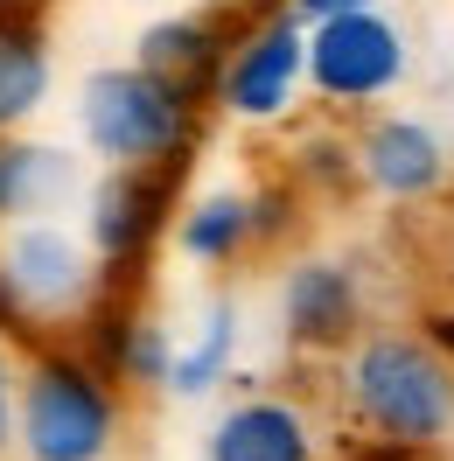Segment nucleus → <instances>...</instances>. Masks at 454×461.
<instances>
[{"instance_id":"9d476101","label":"nucleus","mask_w":454,"mask_h":461,"mask_svg":"<svg viewBox=\"0 0 454 461\" xmlns=\"http://www.w3.org/2000/svg\"><path fill=\"white\" fill-rule=\"evenodd\" d=\"M252 230H259V217H252L245 196H210L182 217V252H189V259H231Z\"/></svg>"},{"instance_id":"39448f33","label":"nucleus","mask_w":454,"mask_h":461,"mask_svg":"<svg viewBox=\"0 0 454 461\" xmlns=\"http://www.w3.org/2000/svg\"><path fill=\"white\" fill-rule=\"evenodd\" d=\"M91 287V266L85 252L63 238V230H14L7 238V259H0V294L7 308H29V315H70Z\"/></svg>"},{"instance_id":"f03ea898","label":"nucleus","mask_w":454,"mask_h":461,"mask_svg":"<svg viewBox=\"0 0 454 461\" xmlns=\"http://www.w3.org/2000/svg\"><path fill=\"white\" fill-rule=\"evenodd\" d=\"M85 133L98 154H113L119 168H154L168 161L189 133V105L175 77H154L147 63L133 70H98L85 85Z\"/></svg>"},{"instance_id":"f257e3e1","label":"nucleus","mask_w":454,"mask_h":461,"mask_svg":"<svg viewBox=\"0 0 454 461\" xmlns=\"http://www.w3.org/2000/svg\"><path fill=\"white\" fill-rule=\"evenodd\" d=\"M342 405L385 447H440L454 433V357L413 329H370L342 349Z\"/></svg>"},{"instance_id":"423d86ee","label":"nucleus","mask_w":454,"mask_h":461,"mask_svg":"<svg viewBox=\"0 0 454 461\" xmlns=\"http://www.w3.org/2000/svg\"><path fill=\"white\" fill-rule=\"evenodd\" d=\"M301 63H308V35H301V14H280V22H266V29L231 57L224 70V105L238 119H266L286 105V91L301 77Z\"/></svg>"},{"instance_id":"1a4fd4ad","label":"nucleus","mask_w":454,"mask_h":461,"mask_svg":"<svg viewBox=\"0 0 454 461\" xmlns=\"http://www.w3.org/2000/svg\"><path fill=\"white\" fill-rule=\"evenodd\" d=\"M286 329L301 343H350L357 336V287L342 266H301L286 280Z\"/></svg>"},{"instance_id":"f8f14e48","label":"nucleus","mask_w":454,"mask_h":461,"mask_svg":"<svg viewBox=\"0 0 454 461\" xmlns=\"http://www.w3.org/2000/svg\"><path fill=\"white\" fill-rule=\"evenodd\" d=\"M42 85H50V63H42V50H35V35H22V29L0 22V126L29 113L35 98H42Z\"/></svg>"},{"instance_id":"f3484780","label":"nucleus","mask_w":454,"mask_h":461,"mask_svg":"<svg viewBox=\"0 0 454 461\" xmlns=\"http://www.w3.org/2000/svg\"><path fill=\"white\" fill-rule=\"evenodd\" d=\"M14 433V371H7V357H0V440Z\"/></svg>"},{"instance_id":"6e6552de","label":"nucleus","mask_w":454,"mask_h":461,"mask_svg":"<svg viewBox=\"0 0 454 461\" xmlns=\"http://www.w3.org/2000/svg\"><path fill=\"white\" fill-rule=\"evenodd\" d=\"M357 168L385 196H426L440 182V140L426 126H413V119H377L357 140Z\"/></svg>"},{"instance_id":"20e7f679","label":"nucleus","mask_w":454,"mask_h":461,"mask_svg":"<svg viewBox=\"0 0 454 461\" xmlns=\"http://www.w3.org/2000/svg\"><path fill=\"white\" fill-rule=\"evenodd\" d=\"M398 70H405V42L385 14H370V7H350V14H329V22H314L308 35V77L329 98H377V91L398 85Z\"/></svg>"},{"instance_id":"4468645a","label":"nucleus","mask_w":454,"mask_h":461,"mask_svg":"<svg viewBox=\"0 0 454 461\" xmlns=\"http://www.w3.org/2000/svg\"><path fill=\"white\" fill-rule=\"evenodd\" d=\"M203 57H210V29H203V22H161V29H147V42H141V63L154 77H175V85H182V70H196Z\"/></svg>"},{"instance_id":"dca6fc26","label":"nucleus","mask_w":454,"mask_h":461,"mask_svg":"<svg viewBox=\"0 0 454 461\" xmlns=\"http://www.w3.org/2000/svg\"><path fill=\"white\" fill-rule=\"evenodd\" d=\"M350 7H370V0H294L301 22H329V14H350Z\"/></svg>"},{"instance_id":"ddd939ff","label":"nucleus","mask_w":454,"mask_h":461,"mask_svg":"<svg viewBox=\"0 0 454 461\" xmlns=\"http://www.w3.org/2000/svg\"><path fill=\"white\" fill-rule=\"evenodd\" d=\"M57 154H42V147H0V217H22L35 203L57 196Z\"/></svg>"},{"instance_id":"9b49d317","label":"nucleus","mask_w":454,"mask_h":461,"mask_svg":"<svg viewBox=\"0 0 454 461\" xmlns=\"http://www.w3.org/2000/svg\"><path fill=\"white\" fill-rule=\"evenodd\" d=\"M141 230H147V182H141V168H119L91 203V238H98L105 259H119Z\"/></svg>"},{"instance_id":"0eeeda50","label":"nucleus","mask_w":454,"mask_h":461,"mask_svg":"<svg viewBox=\"0 0 454 461\" xmlns=\"http://www.w3.org/2000/svg\"><path fill=\"white\" fill-rule=\"evenodd\" d=\"M210 461H314V427L294 399H238L210 433Z\"/></svg>"},{"instance_id":"7ed1b4c3","label":"nucleus","mask_w":454,"mask_h":461,"mask_svg":"<svg viewBox=\"0 0 454 461\" xmlns=\"http://www.w3.org/2000/svg\"><path fill=\"white\" fill-rule=\"evenodd\" d=\"M22 447H29V461H105L113 392L63 357L35 364L22 377Z\"/></svg>"},{"instance_id":"2eb2a0df","label":"nucleus","mask_w":454,"mask_h":461,"mask_svg":"<svg viewBox=\"0 0 454 461\" xmlns=\"http://www.w3.org/2000/svg\"><path fill=\"white\" fill-rule=\"evenodd\" d=\"M224 343H231V321L217 315V321H210V336L196 343V357H182V364H175V384H182V392L210 384V377H217V364H224Z\"/></svg>"}]
</instances>
